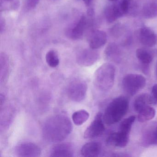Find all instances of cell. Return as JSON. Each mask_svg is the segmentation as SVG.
<instances>
[{
    "label": "cell",
    "instance_id": "1f68e13d",
    "mask_svg": "<svg viewBox=\"0 0 157 157\" xmlns=\"http://www.w3.org/2000/svg\"><path fill=\"white\" fill-rule=\"evenodd\" d=\"M155 75L157 78V62H156V66H155Z\"/></svg>",
    "mask_w": 157,
    "mask_h": 157
},
{
    "label": "cell",
    "instance_id": "83f0119b",
    "mask_svg": "<svg viewBox=\"0 0 157 157\" xmlns=\"http://www.w3.org/2000/svg\"><path fill=\"white\" fill-rule=\"evenodd\" d=\"M148 140L149 142V143H157V126L155 127V129L150 134L149 137H148Z\"/></svg>",
    "mask_w": 157,
    "mask_h": 157
},
{
    "label": "cell",
    "instance_id": "4316f807",
    "mask_svg": "<svg viewBox=\"0 0 157 157\" xmlns=\"http://www.w3.org/2000/svg\"><path fill=\"white\" fill-rule=\"evenodd\" d=\"M40 0H26L25 7L27 10H32L35 9L39 3Z\"/></svg>",
    "mask_w": 157,
    "mask_h": 157
},
{
    "label": "cell",
    "instance_id": "9a60e30c",
    "mask_svg": "<svg viewBox=\"0 0 157 157\" xmlns=\"http://www.w3.org/2000/svg\"><path fill=\"white\" fill-rule=\"evenodd\" d=\"M10 60L8 55L5 53L0 55V72L1 82L5 83L8 79L10 73Z\"/></svg>",
    "mask_w": 157,
    "mask_h": 157
},
{
    "label": "cell",
    "instance_id": "ba28073f",
    "mask_svg": "<svg viewBox=\"0 0 157 157\" xmlns=\"http://www.w3.org/2000/svg\"><path fill=\"white\" fill-rule=\"evenodd\" d=\"M99 54L96 49L84 48L79 51L77 55L76 60L79 66L88 67L93 65L98 60Z\"/></svg>",
    "mask_w": 157,
    "mask_h": 157
},
{
    "label": "cell",
    "instance_id": "4dcf8cb0",
    "mask_svg": "<svg viewBox=\"0 0 157 157\" xmlns=\"http://www.w3.org/2000/svg\"><path fill=\"white\" fill-rule=\"evenodd\" d=\"M83 2H84V4L87 6H89L91 4L93 0H82Z\"/></svg>",
    "mask_w": 157,
    "mask_h": 157
},
{
    "label": "cell",
    "instance_id": "5bb4252c",
    "mask_svg": "<svg viewBox=\"0 0 157 157\" xmlns=\"http://www.w3.org/2000/svg\"><path fill=\"white\" fill-rule=\"evenodd\" d=\"M101 151V145L98 142H90L82 146L81 150L83 157H96L99 156Z\"/></svg>",
    "mask_w": 157,
    "mask_h": 157
},
{
    "label": "cell",
    "instance_id": "8fae6325",
    "mask_svg": "<svg viewBox=\"0 0 157 157\" xmlns=\"http://www.w3.org/2000/svg\"><path fill=\"white\" fill-rule=\"evenodd\" d=\"M50 157H71L74 156V150L69 143H60L53 147Z\"/></svg>",
    "mask_w": 157,
    "mask_h": 157
},
{
    "label": "cell",
    "instance_id": "2e32d148",
    "mask_svg": "<svg viewBox=\"0 0 157 157\" xmlns=\"http://www.w3.org/2000/svg\"><path fill=\"white\" fill-rule=\"evenodd\" d=\"M105 16L108 23H112L118 18L123 16L118 4H113L107 6L105 10Z\"/></svg>",
    "mask_w": 157,
    "mask_h": 157
},
{
    "label": "cell",
    "instance_id": "d6986e66",
    "mask_svg": "<svg viewBox=\"0 0 157 157\" xmlns=\"http://www.w3.org/2000/svg\"><path fill=\"white\" fill-rule=\"evenodd\" d=\"M143 16L146 19H153L157 17V3L149 2L143 6L142 10Z\"/></svg>",
    "mask_w": 157,
    "mask_h": 157
},
{
    "label": "cell",
    "instance_id": "ac0fdd59",
    "mask_svg": "<svg viewBox=\"0 0 157 157\" xmlns=\"http://www.w3.org/2000/svg\"><path fill=\"white\" fill-rule=\"evenodd\" d=\"M155 114V109L153 107L147 105L139 112L138 120L140 123H145L154 118Z\"/></svg>",
    "mask_w": 157,
    "mask_h": 157
},
{
    "label": "cell",
    "instance_id": "8992f818",
    "mask_svg": "<svg viewBox=\"0 0 157 157\" xmlns=\"http://www.w3.org/2000/svg\"><path fill=\"white\" fill-rule=\"evenodd\" d=\"M88 29H89L88 18L85 15H82L73 26L66 30V36L72 40H78L83 36L85 30Z\"/></svg>",
    "mask_w": 157,
    "mask_h": 157
},
{
    "label": "cell",
    "instance_id": "603a6c76",
    "mask_svg": "<svg viewBox=\"0 0 157 157\" xmlns=\"http://www.w3.org/2000/svg\"><path fill=\"white\" fill-rule=\"evenodd\" d=\"M136 56L139 60L144 65H147L152 60V56L145 49L139 48L136 51Z\"/></svg>",
    "mask_w": 157,
    "mask_h": 157
},
{
    "label": "cell",
    "instance_id": "d6a6232c",
    "mask_svg": "<svg viewBox=\"0 0 157 157\" xmlns=\"http://www.w3.org/2000/svg\"><path fill=\"white\" fill-rule=\"evenodd\" d=\"M110 1L112 2H115L117 1L118 0H109Z\"/></svg>",
    "mask_w": 157,
    "mask_h": 157
},
{
    "label": "cell",
    "instance_id": "ffe728a7",
    "mask_svg": "<svg viewBox=\"0 0 157 157\" xmlns=\"http://www.w3.org/2000/svg\"><path fill=\"white\" fill-rule=\"evenodd\" d=\"M90 117V114L85 110H80L73 113L72 119L73 123L76 125L79 126L83 124L87 121Z\"/></svg>",
    "mask_w": 157,
    "mask_h": 157
},
{
    "label": "cell",
    "instance_id": "4fadbf2b",
    "mask_svg": "<svg viewBox=\"0 0 157 157\" xmlns=\"http://www.w3.org/2000/svg\"><path fill=\"white\" fill-rule=\"evenodd\" d=\"M141 44L147 47H152L156 44L157 38L153 31L147 27L141 28L139 35Z\"/></svg>",
    "mask_w": 157,
    "mask_h": 157
},
{
    "label": "cell",
    "instance_id": "52a82bcc",
    "mask_svg": "<svg viewBox=\"0 0 157 157\" xmlns=\"http://www.w3.org/2000/svg\"><path fill=\"white\" fill-rule=\"evenodd\" d=\"M105 129L103 115L97 114L94 120L84 131L83 136L85 139H94L102 135Z\"/></svg>",
    "mask_w": 157,
    "mask_h": 157
},
{
    "label": "cell",
    "instance_id": "30bf717a",
    "mask_svg": "<svg viewBox=\"0 0 157 157\" xmlns=\"http://www.w3.org/2000/svg\"><path fill=\"white\" fill-rule=\"evenodd\" d=\"M107 41V36L105 32L101 30H92L88 37L90 48L97 49L103 46Z\"/></svg>",
    "mask_w": 157,
    "mask_h": 157
},
{
    "label": "cell",
    "instance_id": "d4e9b609",
    "mask_svg": "<svg viewBox=\"0 0 157 157\" xmlns=\"http://www.w3.org/2000/svg\"><path fill=\"white\" fill-rule=\"evenodd\" d=\"M105 54L106 58L110 59H114L119 54V50L117 46L114 43L109 44L105 51Z\"/></svg>",
    "mask_w": 157,
    "mask_h": 157
},
{
    "label": "cell",
    "instance_id": "7402d4cb",
    "mask_svg": "<svg viewBox=\"0 0 157 157\" xmlns=\"http://www.w3.org/2000/svg\"><path fill=\"white\" fill-rule=\"evenodd\" d=\"M46 61L48 65L52 68H55L59 64V59L57 52L55 50H50L47 53Z\"/></svg>",
    "mask_w": 157,
    "mask_h": 157
},
{
    "label": "cell",
    "instance_id": "f1b7e54d",
    "mask_svg": "<svg viewBox=\"0 0 157 157\" xmlns=\"http://www.w3.org/2000/svg\"><path fill=\"white\" fill-rule=\"evenodd\" d=\"M151 96L154 104L157 103V84L152 87Z\"/></svg>",
    "mask_w": 157,
    "mask_h": 157
},
{
    "label": "cell",
    "instance_id": "7c38bea8",
    "mask_svg": "<svg viewBox=\"0 0 157 157\" xmlns=\"http://www.w3.org/2000/svg\"><path fill=\"white\" fill-rule=\"evenodd\" d=\"M128 135L121 131L111 134L106 140L108 145L118 147H124L128 142Z\"/></svg>",
    "mask_w": 157,
    "mask_h": 157
},
{
    "label": "cell",
    "instance_id": "e0dca14e",
    "mask_svg": "<svg viewBox=\"0 0 157 157\" xmlns=\"http://www.w3.org/2000/svg\"><path fill=\"white\" fill-rule=\"evenodd\" d=\"M154 104L151 95L147 94H142L139 95L134 103L135 110L139 113L141 109L149 105Z\"/></svg>",
    "mask_w": 157,
    "mask_h": 157
},
{
    "label": "cell",
    "instance_id": "484cf974",
    "mask_svg": "<svg viewBox=\"0 0 157 157\" xmlns=\"http://www.w3.org/2000/svg\"><path fill=\"white\" fill-rule=\"evenodd\" d=\"M131 1L132 0H121L118 3V7L123 16L127 14L129 11Z\"/></svg>",
    "mask_w": 157,
    "mask_h": 157
},
{
    "label": "cell",
    "instance_id": "277c9868",
    "mask_svg": "<svg viewBox=\"0 0 157 157\" xmlns=\"http://www.w3.org/2000/svg\"><path fill=\"white\" fill-rule=\"evenodd\" d=\"M146 85V79L140 74H129L122 81L124 90L130 95H133L142 90Z\"/></svg>",
    "mask_w": 157,
    "mask_h": 157
},
{
    "label": "cell",
    "instance_id": "5b68a950",
    "mask_svg": "<svg viewBox=\"0 0 157 157\" xmlns=\"http://www.w3.org/2000/svg\"><path fill=\"white\" fill-rule=\"evenodd\" d=\"M88 85L85 81L81 79L72 80L68 86V97L73 101L80 102L84 100L87 95Z\"/></svg>",
    "mask_w": 157,
    "mask_h": 157
},
{
    "label": "cell",
    "instance_id": "cb8c5ba5",
    "mask_svg": "<svg viewBox=\"0 0 157 157\" xmlns=\"http://www.w3.org/2000/svg\"><path fill=\"white\" fill-rule=\"evenodd\" d=\"M136 117L135 116H131L128 118L124 119L120 125V131L129 135L131 130V127L133 123L135 122Z\"/></svg>",
    "mask_w": 157,
    "mask_h": 157
},
{
    "label": "cell",
    "instance_id": "836d02e7",
    "mask_svg": "<svg viewBox=\"0 0 157 157\" xmlns=\"http://www.w3.org/2000/svg\"><path fill=\"white\" fill-rule=\"evenodd\" d=\"M54 1H55V0H54Z\"/></svg>",
    "mask_w": 157,
    "mask_h": 157
},
{
    "label": "cell",
    "instance_id": "7a4b0ae2",
    "mask_svg": "<svg viewBox=\"0 0 157 157\" xmlns=\"http://www.w3.org/2000/svg\"><path fill=\"white\" fill-rule=\"evenodd\" d=\"M128 108V101L124 96L113 100L108 105L103 115L104 122L108 125L120 121L125 115Z\"/></svg>",
    "mask_w": 157,
    "mask_h": 157
},
{
    "label": "cell",
    "instance_id": "f546056e",
    "mask_svg": "<svg viewBox=\"0 0 157 157\" xmlns=\"http://www.w3.org/2000/svg\"><path fill=\"white\" fill-rule=\"evenodd\" d=\"M6 28V23L5 19L2 17L0 18V33H3L5 32Z\"/></svg>",
    "mask_w": 157,
    "mask_h": 157
},
{
    "label": "cell",
    "instance_id": "9c48e42d",
    "mask_svg": "<svg viewBox=\"0 0 157 157\" xmlns=\"http://www.w3.org/2000/svg\"><path fill=\"white\" fill-rule=\"evenodd\" d=\"M15 153L18 157H39L41 154L40 147L31 142H22L15 148Z\"/></svg>",
    "mask_w": 157,
    "mask_h": 157
},
{
    "label": "cell",
    "instance_id": "6da1fadb",
    "mask_svg": "<svg viewBox=\"0 0 157 157\" xmlns=\"http://www.w3.org/2000/svg\"><path fill=\"white\" fill-rule=\"evenodd\" d=\"M72 130V124L69 117L65 115L57 114L44 122L42 132L45 140L56 143L65 140Z\"/></svg>",
    "mask_w": 157,
    "mask_h": 157
},
{
    "label": "cell",
    "instance_id": "44dd1931",
    "mask_svg": "<svg viewBox=\"0 0 157 157\" xmlns=\"http://www.w3.org/2000/svg\"><path fill=\"white\" fill-rule=\"evenodd\" d=\"M20 5L19 0H0L1 12L16 10Z\"/></svg>",
    "mask_w": 157,
    "mask_h": 157
},
{
    "label": "cell",
    "instance_id": "3957f363",
    "mask_svg": "<svg viewBox=\"0 0 157 157\" xmlns=\"http://www.w3.org/2000/svg\"><path fill=\"white\" fill-rule=\"evenodd\" d=\"M115 71L111 63H105L99 67L94 77V83L97 89L102 91L110 90L114 82Z\"/></svg>",
    "mask_w": 157,
    "mask_h": 157
}]
</instances>
